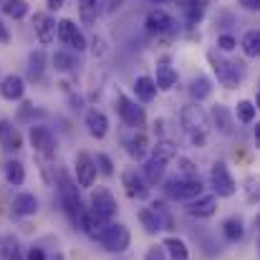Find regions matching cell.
I'll list each match as a JSON object with an SVG mask.
<instances>
[{
  "label": "cell",
  "instance_id": "26",
  "mask_svg": "<svg viewBox=\"0 0 260 260\" xmlns=\"http://www.w3.org/2000/svg\"><path fill=\"white\" fill-rule=\"evenodd\" d=\"M162 248H165V253H167V260H189L187 243H184L182 238H177V235H167V238L162 240Z\"/></svg>",
  "mask_w": 260,
  "mask_h": 260
},
{
  "label": "cell",
  "instance_id": "9",
  "mask_svg": "<svg viewBox=\"0 0 260 260\" xmlns=\"http://www.w3.org/2000/svg\"><path fill=\"white\" fill-rule=\"evenodd\" d=\"M88 212H93L99 220H104V222H111L114 217H116V212H119V202H116V197L111 194V189L109 187H96L93 192H91V200H88Z\"/></svg>",
  "mask_w": 260,
  "mask_h": 260
},
{
  "label": "cell",
  "instance_id": "37",
  "mask_svg": "<svg viewBox=\"0 0 260 260\" xmlns=\"http://www.w3.org/2000/svg\"><path fill=\"white\" fill-rule=\"evenodd\" d=\"M0 260H23L20 243H18L15 235H3L0 238Z\"/></svg>",
  "mask_w": 260,
  "mask_h": 260
},
{
  "label": "cell",
  "instance_id": "19",
  "mask_svg": "<svg viewBox=\"0 0 260 260\" xmlns=\"http://www.w3.org/2000/svg\"><path fill=\"white\" fill-rule=\"evenodd\" d=\"M0 96L5 101H23V96H25V79L18 76V74H8L0 81Z\"/></svg>",
  "mask_w": 260,
  "mask_h": 260
},
{
  "label": "cell",
  "instance_id": "53",
  "mask_svg": "<svg viewBox=\"0 0 260 260\" xmlns=\"http://www.w3.org/2000/svg\"><path fill=\"white\" fill-rule=\"evenodd\" d=\"M149 3H154V5H162V3H165V0H149Z\"/></svg>",
  "mask_w": 260,
  "mask_h": 260
},
{
  "label": "cell",
  "instance_id": "17",
  "mask_svg": "<svg viewBox=\"0 0 260 260\" xmlns=\"http://www.w3.org/2000/svg\"><path fill=\"white\" fill-rule=\"evenodd\" d=\"M154 86L157 91H172L177 86V79H179V74H177V69H174L172 63H170V58H162L157 66H154Z\"/></svg>",
  "mask_w": 260,
  "mask_h": 260
},
{
  "label": "cell",
  "instance_id": "45",
  "mask_svg": "<svg viewBox=\"0 0 260 260\" xmlns=\"http://www.w3.org/2000/svg\"><path fill=\"white\" fill-rule=\"evenodd\" d=\"M144 260H167V253H165L162 245H152V248H147Z\"/></svg>",
  "mask_w": 260,
  "mask_h": 260
},
{
  "label": "cell",
  "instance_id": "36",
  "mask_svg": "<svg viewBox=\"0 0 260 260\" xmlns=\"http://www.w3.org/2000/svg\"><path fill=\"white\" fill-rule=\"evenodd\" d=\"M240 48L248 58H258L260 53V30L258 28H250L243 33V41H240Z\"/></svg>",
  "mask_w": 260,
  "mask_h": 260
},
{
  "label": "cell",
  "instance_id": "40",
  "mask_svg": "<svg viewBox=\"0 0 260 260\" xmlns=\"http://www.w3.org/2000/svg\"><path fill=\"white\" fill-rule=\"evenodd\" d=\"M137 217H139V222H142L144 233H149V235H157V233L162 230V225H159L157 215L152 212V207H142V210L137 212Z\"/></svg>",
  "mask_w": 260,
  "mask_h": 260
},
{
  "label": "cell",
  "instance_id": "32",
  "mask_svg": "<svg viewBox=\"0 0 260 260\" xmlns=\"http://www.w3.org/2000/svg\"><path fill=\"white\" fill-rule=\"evenodd\" d=\"M165 167L167 165H162V162H157V159H144V167H142V177H144V182L149 184V187H154V184H159L162 179H165Z\"/></svg>",
  "mask_w": 260,
  "mask_h": 260
},
{
  "label": "cell",
  "instance_id": "43",
  "mask_svg": "<svg viewBox=\"0 0 260 260\" xmlns=\"http://www.w3.org/2000/svg\"><path fill=\"white\" fill-rule=\"evenodd\" d=\"M177 170H179V177L182 179H192V177H200L197 174V165L187 157H177Z\"/></svg>",
  "mask_w": 260,
  "mask_h": 260
},
{
  "label": "cell",
  "instance_id": "35",
  "mask_svg": "<svg viewBox=\"0 0 260 260\" xmlns=\"http://www.w3.org/2000/svg\"><path fill=\"white\" fill-rule=\"evenodd\" d=\"M179 8L184 13V23L187 25H197L202 20V15H205V0H187Z\"/></svg>",
  "mask_w": 260,
  "mask_h": 260
},
{
  "label": "cell",
  "instance_id": "31",
  "mask_svg": "<svg viewBox=\"0 0 260 260\" xmlns=\"http://www.w3.org/2000/svg\"><path fill=\"white\" fill-rule=\"evenodd\" d=\"M3 177H5V182H8L10 187H20V184L25 182V167H23V162L8 159V162L3 165Z\"/></svg>",
  "mask_w": 260,
  "mask_h": 260
},
{
  "label": "cell",
  "instance_id": "24",
  "mask_svg": "<svg viewBox=\"0 0 260 260\" xmlns=\"http://www.w3.org/2000/svg\"><path fill=\"white\" fill-rule=\"evenodd\" d=\"M104 0H79V18L84 25H96V20L104 13Z\"/></svg>",
  "mask_w": 260,
  "mask_h": 260
},
{
  "label": "cell",
  "instance_id": "14",
  "mask_svg": "<svg viewBox=\"0 0 260 260\" xmlns=\"http://www.w3.org/2000/svg\"><path fill=\"white\" fill-rule=\"evenodd\" d=\"M84 126H86L88 137H93V139H106V134H109V116L101 111V109H96V106H91L86 114H84Z\"/></svg>",
  "mask_w": 260,
  "mask_h": 260
},
{
  "label": "cell",
  "instance_id": "49",
  "mask_svg": "<svg viewBox=\"0 0 260 260\" xmlns=\"http://www.w3.org/2000/svg\"><path fill=\"white\" fill-rule=\"evenodd\" d=\"M238 3H240V8L248 10V13H258V8H260V0H238Z\"/></svg>",
  "mask_w": 260,
  "mask_h": 260
},
{
  "label": "cell",
  "instance_id": "4",
  "mask_svg": "<svg viewBox=\"0 0 260 260\" xmlns=\"http://www.w3.org/2000/svg\"><path fill=\"white\" fill-rule=\"evenodd\" d=\"M58 200H61L63 212H66L71 220H79L81 212L86 210V207H84V200H81V194H79V184L66 172H58Z\"/></svg>",
  "mask_w": 260,
  "mask_h": 260
},
{
  "label": "cell",
  "instance_id": "12",
  "mask_svg": "<svg viewBox=\"0 0 260 260\" xmlns=\"http://www.w3.org/2000/svg\"><path fill=\"white\" fill-rule=\"evenodd\" d=\"M74 174H76V184H79V189L84 187H91L93 182H96V165H93V157L88 154V152H79L76 154V159H74Z\"/></svg>",
  "mask_w": 260,
  "mask_h": 260
},
{
  "label": "cell",
  "instance_id": "13",
  "mask_svg": "<svg viewBox=\"0 0 260 260\" xmlns=\"http://www.w3.org/2000/svg\"><path fill=\"white\" fill-rule=\"evenodd\" d=\"M33 30L41 46H51L56 41V18L48 10H41L33 15Z\"/></svg>",
  "mask_w": 260,
  "mask_h": 260
},
{
  "label": "cell",
  "instance_id": "27",
  "mask_svg": "<svg viewBox=\"0 0 260 260\" xmlns=\"http://www.w3.org/2000/svg\"><path fill=\"white\" fill-rule=\"evenodd\" d=\"M126 154L132 159H137V162L147 159V154H149V139H147L144 132H134V137L126 142Z\"/></svg>",
  "mask_w": 260,
  "mask_h": 260
},
{
  "label": "cell",
  "instance_id": "34",
  "mask_svg": "<svg viewBox=\"0 0 260 260\" xmlns=\"http://www.w3.org/2000/svg\"><path fill=\"white\" fill-rule=\"evenodd\" d=\"M235 121H240V124H255V116H258V106L250 101V99H240L238 104H235Z\"/></svg>",
  "mask_w": 260,
  "mask_h": 260
},
{
  "label": "cell",
  "instance_id": "51",
  "mask_svg": "<svg viewBox=\"0 0 260 260\" xmlns=\"http://www.w3.org/2000/svg\"><path fill=\"white\" fill-rule=\"evenodd\" d=\"M162 126H165V121L157 119V121H154V134H162Z\"/></svg>",
  "mask_w": 260,
  "mask_h": 260
},
{
  "label": "cell",
  "instance_id": "23",
  "mask_svg": "<svg viewBox=\"0 0 260 260\" xmlns=\"http://www.w3.org/2000/svg\"><path fill=\"white\" fill-rule=\"evenodd\" d=\"M189 96H192V101L194 104H200V101H205V99H210L212 96V79L210 76H205V74H197L192 81H189Z\"/></svg>",
  "mask_w": 260,
  "mask_h": 260
},
{
  "label": "cell",
  "instance_id": "20",
  "mask_svg": "<svg viewBox=\"0 0 260 260\" xmlns=\"http://www.w3.org/2000/svg\"><path fill=\"white\" fill-rule=\"evenodd\" d=\"M38 207L41 202L33 192H18L13 197V217H30L38 212Z\"/></svg>",
  "mask_w": 260,
  "mask_h": 260
},
{
  "label": "cell",
  "instance_id": "33",
  "mask_svg": "<svg viewBox=\"0 0 260 260\" xmlns=\"http://www.w3.org/2000/svg\"><path fill=\"white\" fill-rule=\"evenodd\" d=\"M0 144L8 149V152H18L20 147H23V134L13 126V124H8V121H3V134H0Z\"/></svg>",
  "mask_w": 260,
  "mask_h": 260
},
{
  "label": "cell",
  "instance_id": "6",
  "mask_svg": "<svg viewBox=\"0 0 260 260\" xmlns=\"http://www.w3.org/2000/svg\"><path fill=\"white\" fill-rule=\"evenodd\" d=\"M28 142L33 147V152L43 159H53L56 157V149H58V139L53 134L51 126L46 124H30L28 126Z\"/></svg>",
  "mask_w": 260,
  "mask_h": 260
},
{
  "label": "cell",
  "instance_id": "38",
  "mask_svg": "<svg viewBox=\"0 0 260 260\" xmlns=\"http://www.w3.org/2000/svg\"><path fill=\"white\" fill-rule=\"evenodd\" d=\"M3 13L8 15V18H13V20H23L25 15H28V10H30V3L28 0H3Z\"/></svg>",
  "mask_w": 260,
  "mask_h": 260
},
{
  "label": "cell",
  "instance_id": "3",
  "mask_svg": "<svg viewBox=\"0 0 260 260\" xmlns=\"http://www.w3.org/2000/svg\"><path fill=\"white\" fill-rule=\"evenodd\" d=\"M114 109H116V116L121 119V124L129 126V129H134V132H142V126L147 124L144 106H139L134 99H129L121 91L114 93Z\"/></svg>",
  "mask_w": 260,
  "mask_h": 260
},
{
  "label": "cell",
  "instance_id": "52",
  "mask_svg": "<svg viewBox=\"0 0 260 260\" xmlns=\"http://www.w3.org/2000/svg\"><path fill=\"white\" fill-rule=\"evenodd\" d=\"M255 147H260V126H255Z\"/></svg>",
  "mask_w": 260,
  "mask_h": 260
},
{
  "label": "cell",
  "instance_id": "2",
  "mask_svg": "<svg viewBox=\"0 0 260 260\" xmlns=\"http://www.w3.org/2000/svg\"><path fill=\"white\" fill-rule=\"evenodd\" d=\"M207 63L212 66V74L225 88H238L245 79V63L230 61V58L220 56V51H207Z\"/></svg>",
  "mask_w": 260,
  "mask_h": 260
},
{
  "label": "cell",
  "instance_id": "11",
  "mask_svg": "<svg viewBox=\"0 0 260 260\" xmlns=\"http://www.w3.org/2000/svg\"><path fill=\"white\" fill-rule=\"evenodd\" d=\"M121 187H124L126 197H132V200H147L149 197V184L144 182V177L134 167H126L121 172Z\"/></svg>",
  "mask_w": 260,
  "mask_h": 260
},
{
  "label": "cell",
  "instance_id": "18",
  "mask_svg": "<svg viewBox=\"0 0 260 260\" xmlns=\"http://www.w3.org/2000/svg\"><path fill=\"white\" fill-rule=\"evenodd\" d=\"M217 212V197L215 194H202L192 202H187V215L197 217V220H207Z\"/></svg>",
  "mask_w": 260,
  "mask_h": 260
},
{
  "label": "cell",
  "instance_id": "28",
  "mask_svg": "<svg viewBox=\"0 0 260 260\" xmlns=\"http://www.w3.org/2000/svg\"><path fill=\"white\" fill-rule=\"evenodd\" d=\"M51 63H53V69H56L58 74H71V71H76L79 58H76V53H71V51H66V48H58V51L51 56Z\"/></svg>",
  "mask_w": 260,
  "mask_h": 260
},
{
  "label": "cell",
  "instance_id": "50",
  "mask_svg": "<svg viewBox=\"0 0 260 260\" xmlns=\"http://www.w3.org/2000/svg\"><path fill=\"white\" fill-rule=\"evenodd\" d=\"M63 3H66V0H46V8H48V13L53 15V13H58V10L63 8Z\"/></svg>",
  "mask_w": 260,
  "mask_h": 260
},
{
  "label": "cell",
  "instance_id": "29",
  "mask_svg": "<svg viewBox=\"0 0 260 260\" xmlns=\"http://www.w3.org/2000/svg\"><path fill=\"white\" fill-rule=\"evenodd\" d=\"M76 222H79V228L86 233L91 240H99V235H101V233H104V228H106V222H104V220H99V217H96L93 212H88V210L81 212V217H79Z\"/></svg>",
  "mask_w": 260,
  "mask_h": 260
},
{
  "label": "cell",
  "instance_id": "8",
  "mask_svg": "<svg viewBox=\"0 0 260 260\" xmlns=\"http://www.w3.org/2000/svg\"><path fill=\"white\" fill-rule=\"evenodd\" d=\"M165 189H167V194H170L172 200H179V202H192V200H197V197H202V194H205V182H202L200 177H192V179L172 177V179H167Z\"/></svg>",
  "mask_w": 260,
  "mask_h": 260
},
{
  "label": "cell",
  "instance_id": "15",
  "mask_svg": "<svg viewBox=\"0 0 260 260\" xmlns=\"http://www.w3.org/2000/svg\"><path fill=\"white\" fill-rule=\"evenodd\" d=\"M144 28H147V33H152V36H165V33H170V30L174 28V20H172V15H170L167 10L154 8V10L147 13V18H144Z\"/></svg>",
  "mask_w": 260,
  "mask_h": 260
},
{
  "label": "cell",
  "instance_id": "41",
  "mask_svg": "<svg viewBox=\"0 0 260 260\" xmlns=\"http://www.w3.org/2000/svg\"><path fill=\"white\" fill-rule=\"evenodd\" d=\"M93 165H96V172L104 174V177H114V159L106 154V152H99L96 157H93Z\"/></svg>",
  "mask_w": 260,
  "mask_h": 260
},
{
  "label": "cell",
  "instance_id": "22",
  "mask_svg": "<svg viewBox=\"0 0 260 260\" xmlns=\"http://www.w3.org/2000/svg\"><path fill=\"white\" fill-rule=\"evenodd\" d=\"M220 233H222V238L228 240V243H240L243 238H245V222H243V217H225L222 220V225H220Z\"/></svg>",
  "mask_w": 260,
  "mask_h": 260
},
{
  "label": "cell",
  "instance_id": "46",
  "mask_svg": "<svg viewBox=\"0 0 260 260\" xmlns=\"http://www.w3.org/2000/svg\"><path fill=\"white\" fill-rule=\"evenodd\" d=\"M23 260H48V258H46V250L43 248L33 245V248H28V253L23 255Z\"/></svg>",
  "mask_w": 260,
  "mask_h": 260
},
{
  "label": "cell",
  "instance_id": "16",
  "mask_svg": "<svg viewBox=\"0 0 260 260\" xmlns=\"http://www.w3.org/2000/svg\"><path fill=\"white\" fill-rule=\"evenodd\" d=\"M212 124L210 126H215L222 137H233L235 134V129H238V121H235V116H233V111L225 106V104H215L212 106Z\"/></svg>",
  "mask_w": 260,
  "mask_h": 260
},
{
  "label": "cell",
  "instance_id": "54",
  "mask_svg": "<svg viewBox=\"0 0 260 260\" xmlns=\"http://www.w3.org/2000/svg\"><path fill=\"white\" fill-rule=\"evenodd\" d=\"M0 134H3V119H0Z\"/></svg>",
  "mask_w": 260,
  "mask_h": 260
},
{
  "label": "cell",
  "instance_id": "7",
  "mask_svg": "<svg viewBox=\"0 0 260 260\" xmlns=\"http://www.w3.org/2000/svg\"><path fill=\"white\" fill-rule=\"evenodd\" d=\"M99 243H101V248L106 253L119 255V253H124L132 245V233H129V228L124 222H106L104 233L99 235Z\"/></svg>",
  "mask_w": 260,
  "mask_h": 260
},
{
  "label": "cell",
  "instance_id": "1",
  "mask_svg": "<svg viewBox=\"0 0 260 260\" xmlns=\"http://www.w3.org/2000/svg\"><path fill=\"white\" fill-rule=\"evenodd\" d=\"M179 124H182V129L189 134V139H192L194 147H202V144L207 142L210 116H207V111H205L200 104H187V106H182V111H179Z\"/></svg>",
  "mask_w": 260,
  "mask_h": 260
},
{
  "label": "cell",
  "instance_id": "25",
  "mask_svg": "<svg viewBox=\"0 0 260 260\" xmlns=\"http://www.w3.org/2000/svg\"><path fill=\"white\" fill-rule=\"evenodd\" d=\"M149 154H152V159H157L162 165H170L172 159L179 157L177 154V142H172V139H157V144L149 147Z\"/></svg>",
  "mask_w": 260,
  "mask_h": 260
},
{
  "label": "cell",
  "instance_id": "47",
  "mask_svg": "<svg viewBox=\"0 0 260 260\" xmlns=\"http://www.w3.org/2000/svg\"><path fill=\"white\" fill-rule=\"evenodd\" d=\"M245 184H248V200H250V202H255V200H258V187H255L258 182H255V177H248V182H245Z\"/></svg>",
  "mask_w": 260,
  "mask_h": 260
},
{
  "label": "cell",
  "instance_id": "39",
  "mask_svg": "<svg viewBox=\"0 0 260 260\" xmlns=\"http://www.w3.org/2000/svg\"><path fill=\"white\" fill-rule=\"evenodd\" d=\"M149 207H152V212L157 215V220H159L162 230H172V228H174V217H172V210L167 207V202H162V200H154Z\"/></svg>",
  "mask_w": 260,
  "mask_h": 260
},
{
  "label": "cell",
  "instance_id": "21",
  "mask_svg": "<svg viewBox=\"0 0 260 260\" xmlns=\"http://www.w3.org/2000/svg\"><path fill=\"white\" fill-rule=\"evenodd\" d=\"M134 96H137V101L139 104H152L154 99H157V86H154V79L152 76H137L134 79Z\"/></svg>",
  "mask_w": 260,
  "mask_h": 260
},
{
  "label": "cell",
  "instance_id": "44",
  "mask_svg": "<svg viewBox=\"0 0 260 260\" xmlns=\"http://www.w3.org/2000/svg\"><path fill=\"white\" fill-rule=\"evenodd\" d=\"M215 46H217V51L230 53V51H235V48H238V38H235V36H230V33H220Z\"/></svg>",
  "mask_w": 260,
  "mask_h": 260
},
{
  "label": "cell",
  "instance_id": "5",
  "mask_svg": "<svg viewBox=\"0 0 260 260\" xmlns=\"http://www.w3.org/2000/svg\"><path fill=\"white\" fill-rule=\"evenodd\" d=\"M56 41H58L66 51H71V53H84L88 48V41H86V36H84V30H81L71 18L56 20Z\"/></svg>",
  "mask_w": 260,
  "mask_h": 260
},
{
  "label": "cell",
  "instance_id": "48",
  "mask_svg": "<svg viewBox=\"0 0 260 260\" xmlns=\"http://www.w3.org/2000/svg\"><path fill=\"white\" fill-rule=\"evenodd\" d=\"M10 41H13V36H10V28H8V25L0 20V46H8Z\"/></svg>",
  "mask_w": 260,
  "mask_h": 260
},
{
  "label": "cell",
  "instance_id": "42",
  "mask_svg": "<svg viewBox=\"0 0 260 260\" xmlns=\"http://www.w3.org/2000/svg\"><path fill=\"white\" fill-rule=\"evenodd\" d=\"M33 116H43V111H38L36 104L23 101V104H20V111H18V121H23V124H33Z\"/></svg>",
  "mask_w": 260,
  "mask_h": 260
},
{
  "label": "cell",
  "instance_id": "30",
  "mask_svg": "<svg viewBox=\"0 0 260 260\" xmlns=\"http://www.w3.org/2000/svg\"><path fill=\"white\" fill-rule=\"evenodd\" d=\"M43 71H46V53L43 48H36L28 53V81H41L43 79Z\"/></svg>",
  "mask_w": 260,
  "mask_h": 260
},
{
  "label": "cell",
  "instance_id": "10",
  "mask_svg": "<svg viewBox=\"0 0 260 260\" xmlns=\"http://www.w3.org/2000/svg\"><path fill=\"white\" fill-rule=\"evenodd\" d=\"M210 187L215 189V197H233L238 192V182L225 162H215L210 167Z\"/></svg>",
  "mask_w": 260,
  "mask_h": 260
}]
</instances>
